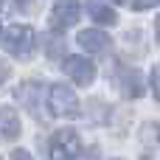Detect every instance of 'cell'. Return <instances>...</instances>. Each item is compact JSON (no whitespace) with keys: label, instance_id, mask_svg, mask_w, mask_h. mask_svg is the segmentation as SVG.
I'll use <instances>...</instances> for the list:
<instances>
[{"label":"cell","instance_id":"cell-1","mask_svg":"<svg viewBox=\"0 0 160 160\" xmlns=\"http://www.w3.org/2000/svg\"><path fill=\"white\" fill-rule=\"evenodd\" d=\"M48 155L51 160H73L82 155V141L73 129H59L48 141Z\"/></svg>","mask_w":160,"mask_h":160},{"label":"cell","instance_id":"cell-2","mask_svg":"<svg viewBox=\"0 0 160 160\" xmlns=\"http://www.w3.org/2000/svg\"><path fill=\"white\" fill-rule=\"evenodd\" d=\"M48 110H51V115H56V118H73V115L79 112V98H76V93H73L70 87L53 84V87L48 90Z\"/></svg>","mask_w":160,"mask_h":160},{"label":"cell","instance_id":"cell-3","mask_svg":"<svg viewBox=\"0 0 160 160\" xmlns=\"http://www.w3.org/2000/svg\"><path fill=\"white\" fill-rule=\"evenodd\" d=\"M3 45L14 56H28L34 51V31L28 25H8L3 31Z\"/></svg>","mask_w":160,"mask_h":160},{"label":"cell","instance_id":"cell-4","mask_svg":"<svg viewBox=\"0 0 160 160\" xmlns=\"http://www.w3.org/2000/svg\"><path fill=\"white\" fill-rule=\"evenodd\" d=\"M76 20H79V3H76V0H56V3H53V11H51V28L65 31V28L76 25Z\"/></svg>","mask_w":160,"mask_h":160},{"label":"cell","instance_id":"cell-5","mask_svg":"<svg viewBox=\"0 0 160 160\" xmlns=\"http://www.w3.org/2000/svg\"><path fill=\"white\" fill-rule=\"evenodd\" d=\"M65 73H68L76 84L87 87V84L93 82V76H96V68H93V62L84 59V56H68V59H65Z\"/></svg>","mask_w":160,"mask_h":160},{"label":"cell","instance_id":"cell-6","mask_svg":"<svg viewBox=\"0 0 160 160\" xmlns=\"http://www.w3.org/2000/svg\"><path fill=\"white\" fill-rule=\"evenodd\" d=\"M22 132L20 127V115L11 110V107H0V141H17Z\"/></svg>","mask_w":160,"mask_h":160},{"label":"cell","instance_id":"cell-7","mask_svg":"<svg viewBox=\"0 0 160 160\" xmlns=\"http://www.w3.org/2000/svg\"><path fill=\"white\" fill-rule=\"evenodd\" d=\"M79 45L84 51H90V53H104L110 48V37L104 31H98V28H87V31L79 34Z\"/></svg>","mask_w":160,"mask_h":160},{"label":"cell","instance_id":"cell-8","mask_svg":"<svg viewBox=\"0 0 160 160\" xmlns=\"http://www.w3.org/2000/svg\"><path fill=\"white\" fill-rule=\"evenodd\" d=\"M87 11L98 25H112L115 22V11L104 3V0H87Z\"/></svg>","mask_w":160,"mask_h":160},{"label":"cell","instance_id":"cell-9","mask_svg":"<svg viewBox=\"0 0 160 160\" xmlns=\"http://www.w3.org/2000/svg\"><path fill=\"white\" fill-rule=\"evenodd\" d=\"M152 90H155V98L160 101V65H155L152 70Z\"/></svg>","mask_w":160,"mask_h":160},{"label":"cell","instance_id":"cell-10","mask_svg":"<svg viewBox=\"0 0 160 160\" xmlns=\"http://www.w3.org/2000/svg\"><path fill=\"white\" fill-rule=\"evenodd\" d=\"M132 6L141 11V8H152V6H160V0H132Z\"/></svg>","mask_w":160,"mask_h":160},{"label":"cell","instance_id":"cell-11","mask_svg":"<svg viewBox=\"0 0 160 160\" xmlns=\"http://www.w3.org/2000/svg\"><path fill=\"white\" fill-rule=\"evenodd\" d=\"M6 79H8V65H6V62L0 59V84H3Z\"/></svg>","mask_w":160,"mask_h":160},{"label":"cell","instance_id":"cell-12","mask_svg":"<svg viewBox=\"0 0 160 160\" xmlns=\"http://www.w3.org/2000/svg\"><path fill=\"white\" fill-rule=\"evenodd\" d=\"M14 3H17V6L25 11V8H31V3H34V0H14Z\"/></svg>","mask_w":160,"mask_h":160},{"label":"cell","instance_id":"cell-13","mask_svg":"<svg viewBox=\"0 0 160 160\" xmlns=\"http://www.w3.org/2000/svg\"><path fill=\"white\" fill-rule=\"evenodd\" d=\"M14 160H31V158H28L25 152H14Z\"/></svg>","mask_w":160,"mask_h":160},{"label":"cell","instance_id":"cell-14","mask_svg":"<svg viewBox=\"0 0 160 160\" xmlns=\"http://www.w3.org/2000/svg\"><path fill=\"white\" fill-rule=\"evenodd\" d=\"M158 39H160V17H158Z\"/></svg>","mask_w":160,"mask_h":160},{"label":"cell","instance_id":"cell-15","mask_svg":"<svg viewBox=\"0 0 160 160\" xmlns=\"http://www.w3.org/2000/svg\"><path fill=\"white\" fill-rule=\"evenodd\" d=\"M115 3H127V0H115Z\"/></svg>","mask_w":160,"mask_h":160},{"label":"cell","instance_id":"cell-16","mask_svg":"<svg viewBox=\"0 0 160 160\" xmlns=\"http://www.w3.org/2000/svg\"><path fill=\"white\" fill-rule=\"evenodd\" d=\"M158 138H160V129H158Z\"/></svg>","mask_w":160,"mask_h":160},{"label":"cell","instance_id":"cell-17","mask_svg":"<svg viewBox=\"0 0 160 160\" xmlns=\"http://www.w3.org/2000/svg\"><path fill=\"white\" fill-rule=\"evenodd\" d=\"M115 160H118V158H115Z\"/></svg>","mask_w":160,"mask_h":160}]
</instances>
